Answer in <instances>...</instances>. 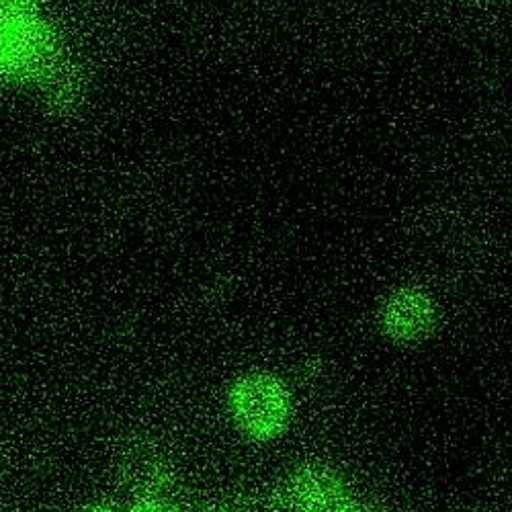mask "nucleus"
<instances>
[{"instance_id":"obj_1","label":"nucleus","mask_w":512,"mask_h":512,"mask_svg":"<svg viewBox=\"0 0 512 512\" xmlns=\"http://www.w3.org/2000/svg\"><path fill=\"white\" fill-rule=\"evenodd\" d=\"M287 396L279 383L265 375L240 381L232 394V414L242 429L259 439L277 435L287 420Z\"/></svg>"},{"instance_id":"obj_2","label":"nucleus","mask_w":512,"mask_h":512,"mask_svg":"<svg viewBox=\"0 0 512 512\" xmlns=\"http://www.w3.org/2000/svg\"><path fill=\"white\" fill-rule=\"evenodd\" d=\"M58 56L52 29L33 19L7 31L3 50H0V66L17 82H37Z\"/></svg>"},{"instance_id":"obj_3","label":"nucleus","mask_w":512,"mask_h":512,"mask_svg":"<svg viewBox=\"0 0 512 512\" xmlns=\"http://www.w3.org/2000/svg\"><path fill=\"white\" fill-rule=\"evenodd\" d=\"M35 84L41 105L52 115L66 117L78 111L87 97V80L82 70L62 56H58Z\"/></svg>"},{"instance_id":"obj_4","label":"nucleus","mask_w":512,"mask_h":512,"mask_svg":"<svg viewBox=\"0 0 512 512\" xmlns=\"http://www.w3.org/2000/svg\"><path fill=\"white\" fill-rule=\"evenodd\" d=\"M289 504L293 512H340L345 492L330 472L308 469L291 482Z\"/></svg>"},{"instance_id":"obj_5","label":"nucleus","mask_w":512,"mask_h":512,"mask_svg":"<svg viewBox=\"0 0 512 512\" xmlns=\"http://www.w3.org/2000/svg\"><path fill=\"white\" fill-rule=\"evenodd\" d=\"M433 306L429 297L418 291H402L392 297L386 312H383V324L396 338H414L431 326Z\"/></svg>"},{"instance_id":"obj_6","label":"nucleus","mask_w":512,"mask_h":512,"mask_svg":"<svg viewBox=\"0 0 512 512\" xmlns=\"http://www.w3.org/2000/svg\"><path fill=\"white\" fill-rule=\"evenodd\" d=\"M119 469L123 480L142 492H154L166 482V465L162 463V457L146 445H127L121 453Z\"/></svg>"},{"instance_id":"obj_7","label":"nucleus","mask_w":512,"mask_h":512,"mask_svg":"<svg viewBox=\"0 0 512 512\" xmlns=\"http://www.w3.org/2000/svg\"><path fill=\"white\" fill-rule=\"evenodd\" d=\"M37 0H0V27L13 29L27 21H33Z\"/></svg>"},{"instance_id":"obj_8","label":"nucleus","mask_w":512,"mask_h":512,"mask_svg":"<svg viewBox=\"0 0 512 512\" xmlns=\"http://www.w3.org/2000/svg\"><path fill=\"white\" fill-rule=\"evenodd\" d=\"M136 512H170V510L164 508V506H160V504H144V506H140Z\"/></svg>"},{"instance_id":"obj_9","label":"nucleus","mask_w":512,"mask_h":512,"mask_svg":"<svg viewBox=\"0 0 512 512\" xmlns=\"http://www.w3.org/2000/svg\"><path fill=\"white\" fill-rule=\"evenodd\" d=\"M84 512H117V510H113V508H103V506H97V508H89V510H84Z\"/></svg>"},{"instance_id":"obj_10","label":"nucleus","mask_w":512,"mask_h":512,"mask_svg":"<svg viewBox=\"0 0 512 512\" xmlns=\"http://www.w3.org/2000/svg\"><path fill=\"white\" fill-rule=\"evenodd\" d=\"M5 35H7V29L0 27V50H3V44H5Z\"/></svg>"},{"instance_id":"obj_11","label":"nucleus","mask_w":512,"mask_h":512,"mask_svg":"<svg viewBox=\"0 0 512 512\" xmlns=\"http://www.w3.org/2000/svg\"><path fill=\"white\" fill-rule=\"evenodd\" d=\"M340 512H373V510H367V508H345V510H340Z\"/></svg>"}]
</instances>
